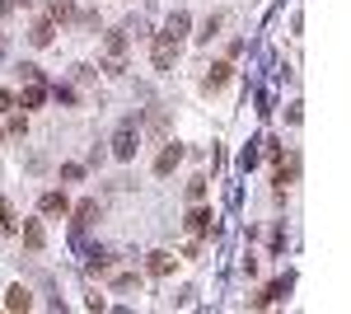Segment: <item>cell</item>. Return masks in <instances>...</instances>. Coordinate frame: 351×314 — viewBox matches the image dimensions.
<instances>
[{"instance_id":"6da1fadb","label":"cell","mask_w":351,"mask_h":314,"mask_svg":"<svg viewBox=\"0 0 351 314\" xmlns=\"http://www.w3.org/2000/svg\"><path fill=\"white\" fill-rule=\"evenodd\" d=\"M104 71H108V76H127V38H122V33H108V38H104Z\"/></svg>"},{"instance_id":"7a4b0ae2","label":"cell","mask_w":351,"mask_h":314,"mask_svg":"<svg viewBox=\"0 0 351 314\" xmlns=\"http://www.w3.org/2000/svg\"><path fill=\"white\" fill-rule=\"evenodd\" d=\"M136 150H141V131H136V122L127 117L122 127L112 131V155L117 159H136Z\"/></svg>"},{"instance_id":"3957f363","label":"cell","mask_w":351,"mask_h":314,"mask_svg":"<svg viewBox=\"0 0 351 314\" xmlns=\"http://www.w3.org/2000/svg\"><path fill=\"white\" fill-rule=\"evenodd\" d=\"M183 225H188V235H206V230L216 235V216L202 207V202H192V211H188V221H183Z\"/></svg>"},{"instance_id":"277c9868","label":"cell","mask_w":351,"mask_h":314,"mask_svg":"<svg viewBox=\"0 0 351 314\" xmlns=\"http://www.w3.org/2000/svg\"><path fill=\"white\" fill-rule=\"evenodd\" d=\"M38 211H43V216H66V211H71V197H66L61 188H47V192L38 197Z\"/></svg>"},{"instance_id":"5b68a950","label":"cell","mask_w":351,"mask_h":314,"mask_svg":"<svg viewBox=\"0 0 351 314\" xmlns=\"http://www.w3.org/2000/svg\"><path fill=\"white\" fill-rule=\"evenodd\" d=\"M173 56H178V43H169V38H155V47H150V61H155V71H173Z\"/></svg>"},{"instance_id":"8992f818","label":"cell","mask_w":351,"mask_h":314,"mask_svg":"<svg viewBox=\"0 0 351 314\" xmlns=\"http://www.w3.org/2000/svg\"><path fill=\"white\" fill-rule=\"evenodd\" d=\"M43 99H47V85L43 80H24V94L14 99V108H43Z\"/></svg>"},{"instance_id":"52a82bcc","label":"cell","mask_w":351,"mask_h":314,"mask_svg":"<svg viewBox=\"0 0 351 314\" xmlns=\"http://www.w3.org/2000/svg\"><path fill=\"white\" fill-rule=\"evenodd\" d=\"M173 254H169V249H155V254H145V272H150V277H169V272H173Z\"/></svg>"},{"instance_id":"ba28073f","label":"cell","mask_w":351,"mask_h":314,"mask_svg":"<svg viewBox=\"0 0 351 314\" xmlns=\"http://www.w3.org/2000/svg\"><path fill=\"white\" fill-rule=\"evenodd\" d=\"M160 38H169V43H183L188 38V10H173L169 19H164V33Z\"/></svg>"},{"instance_id":"9c48e42d","label":"cell","mask_w":351,"mask_h":314,"mask_svg":"<svg viewBox=\"0 0 351 314\" xmlns=\"http://www.w3.org/2000/svg\"><path fill=\"white\" fill-rule=\"evenodd\" d=\"M286 291H291V272H286L281 282H271L263 295H253V310H263V305H276V300H286Z\"/></svg>"},{"instance_id":"30bf717a","label":"cell","mask_w":351,"mask_h":314,"mask_svg":"<svg viewBox=\"0 0 351 314\" xmlns=\"http://www.w3.org/2000/svg\"><path fill=\"white\" fill-rule=\"evenodd\" d=\"M0 305H5V310H14V314H24V310H33V295H28V287H10Z\"/></svg>"},{"instance_id":"8fae6325","label":"cell","mask_w":351,"mask_h":314,"mask_svg":"<svg viewBox=\"0 0 351 314\" xmlns=\"http://www.w3.org/2000/svg\"><path fill=\"white\" fill-rule=\"evenodd\" d=\"M178 159H183V146H178V141H173V146H164L160 159H155V174H173V164H178Z\"/></svg>"},{"instance_id":"7c38bea8","label":"cell","mask_w":351,"mask_h":314,"mask_svg":"<svg viewBox=\"0 0 351 314\" xmlns=\"http://www.w3.org/2000/svg\"><path fill=\"white\" fill-rule=\"evenodd\" d=\"M52 33H56L52 19H38V24L28 28V43H33V47H47V43H52Z\"/></svg>"},{"instance_id":"4fadbf2b","label":"cell","mask_w":351,"mask_h":314,"mask_svg":"<svg viewBox=\"0 0 351 314\" xmlns=\"http://www.w3.org/2000/svg\"><path fill=\"white\" fill-rule=\"evenodd\" d=\"M47 19H61V24H66V19H75V0H47Z\"/></svg>"},{"instance_id":"5bb4252c","label":"cell","mask_w":351,"mask_h":314,"mask_svg":"<svg viewBox=\"0 0 351 314\" xmlns=\"http://www.w3.org/2000/svg\"><path fill=\"white\" fill-rule=\"evenodd\" d=\"M24 244H28V249H43V244H47V230H43V221H24Z\"/></svg>"},{"instance_id":"9a60e30c","label":"cell","mask_w":351,"mask_h":314,"mask_svg":"<svg viewBox=\"0 0 351 314\" xmlns=\"http://www.w3.org/2000/svg\"><path fill=\"white\" fill-rule=\"evenodd\" d=\"M94 221H99V202L89 197V202H80V207H75V230H84V225H94Z\"/></svg>"},{"instance_id":"2e32d148","label":"cell","mask_w":351,"mask_h":314,"mask_svg":"<svg viewBox=\"0 0 351 314\" xmlns=\"http://www.w3.org/2000/svg\"><path fill=\"white\" fill-rule=\"evenodd\" d=\"M47 94H52L56 104H66V108H75V104H80V94H75L71 85H61V80H56V85H47Z\"/></svg>"},{"instance_id":"e0dca14e","label":"cell","mask_w":351,"mask_h":314,"mask_svg":"<svg viewBox=\"0 0 351 314\" xmlns=\"http://www.w3.org/2000/svg\"><path fill=\"white\" fill-rule=\"evenodd\" d=\"M225 80H230V61H216V66L206 71V89H220Z\"/></svg>"},{"instance_id":"ac0fdd59","label":"cell","mask_w":351,"mask_h":314,"mask_svg":"<svg viewBox=\"0 0 351 314\" xmlns=\"http://www.w3.org/2000/svg\"><path fill=\"white\" fill-rule=\"evenodd\" d=\"M220 28H225V14H211V19L202 24V33H197V38H202V43H211V38H216Z\"/></svg>"},{"instance_id":"d6986e66","label":"cell","mask_w":351,"mask_h":314,"mask_svg":"<svg viewBox=\"0 0 351 314\" xmlns=\"http://www.w3.org/2000/svg\"><path fill=\"white\" fill-rule=\"evenodd\" d=\"M0 230H5V235H10V230H19V221H14V207H10L5 197H0Z\"/></svg>"},{"instance_id":"ffe728a7","label":"cell","mask_w":351,"mask_h":314,"mask_svg":"<svg viewBox=\"0 0 351 314\" xmlns=\"http://www.w3.org/2000/svg\"><path fill=\"white\" fill-rule=\"evenodd\" d=\"M188 202H206V179H202V174L188 183Z\"/></svg>"},{"instance_id":"44dd1931","label":"cell","mask_w":351,"mask_h":314,"mask_svg":"<svg viewBox=\"0 0 351 314\" xmlns=\"http://www.w3.org/2000/svg\"><path fill=\"white\" fill-rule=\"evenodd\" d=\"M61 179H66V183H80V179H84V164H61Z\"/></svg>"},{"instance_id":"7402d4cb","label":"cell","mask_w":351,"mask_h":314,"mask_svg":"<svg viewBox=\"0 0 351 314\" xmlns=\"http://www.w3.org/2000/svg\"><path fill=\"white\" fill-rule=\"evenodd\" d=\"M258 164V146H243L239 150V169H253Z\"/></svg>"},{"instance_id":"603a6c76","label":"cell","mask_w":351,"mask_h":314,"mask_svg":"<svg viewBox=\"0 0 351 314\" xmlns=\"http://www.w3.org/2000/svg\"><path fill=\"white\" fill-rule=\"evenodd\" d=\"M24 131H28V117H24V113H14V117H10V136H24Z\"/></svg>"},{"instance_id":"cb8c5ba5","label":"cell","mask_w":351,"mask_h":314,"mask_svg":"<svg viewBox=\"0 0 351 314\" xmlns=\"http://www.w3.org/2000/svg\"><path fill=\"white\" fill-rule=\"evenodd\" d=\"M10 108H14V94H10V89H0V113H10Z\"/></svg>"},{"instance_id":"d4e9b609","label":"cell","mask_w":351,"mask_h":314,"mask_svg":"<svg viewBox=\"0 0 351 314\" xmlns=\"http://www.w3.org/2000/svg\"><path fill=\"white\" fill-rule=\"evenodd\" d=\"M10 5H33V0H10Z\"/></svg>"}]
</instances>
